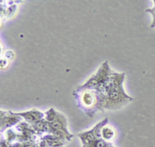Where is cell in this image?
I'll return each instance as SVG.
<instances>
[{
	"instance_id": "6da1fadb",
	"label": "cell",
	"mask_w": 155,
	"mask_h": 147,
	"mask_svg": "<svg viewBox=\"0 0 155 147\" xmlns=\"http://www.w3.org/2000/svg\"><path fill=\"white\" fill-rule=\"evenodd\" d=\"M124 78V73L113 71L108 82L101 89L94 91L98 97L101 111L119 109L133 100L123 88Z\"/></svg>"
},
{
	"instance_id": "7a4b0ae2",
	"label": "cell",
	"mask_w": 155,
	"mask_h": 147,
	"mask_svg": "<svg viewBox=\"0 0 155 147\" xmlns=\"http://www.w3.org/2000/svg\"><path fill=\"white\" fill-rule=\"evenodd\" d=\"M44 114L49 125V134L67 142L70 141L73 135L68 130L67 121L65 116L53 108L45 111Z\"/></svg>"
},
{
	"instance_id": "3957f363",
	"label": "cell",
	"mask_w": 155,
	"mask_h": 147,
	"mask_svg": "<svg viewBox=\"0 0 155 147\" xmlns=\"http://www.w3.org/2000/svg\"><path fill=\"white\" fill-rule=\"evenodd\" d=\"M78 106L90 117L101 111L98 97L94 91L76 88L73 93Z\"/></svg>"
},
{
	"instance_id": "277c9868",
	"label": "cell",
	"mask_w": 155,
	"mask_h": 147,
	"mask_svg": "<svg viewBox=\"0 0 155 147\" xmlns=\"http://www.w3.org/2000/svg\"><path fill=\"white\" fill-rule=\"evenodd\" d=\"M113 72V70L110 69L108 61L105 60L94 74L90 76L83 85L78 86L77 88L99 90L108 82Z\"/></svg>"
},
{
	"instance_id": "5b68a950",
	"label": "cell",
	"mask_w": 155,
	"mask_h": 147,
	"mask_svg": "<svg viewBox=\"0 0 155 147\" xmlns=\"http://www.w3.org/2000/svg\"><path fill=\"white\" fill-rule=\"evenodd\" d=\"M108 123V119L105 118L95 125L92 128L88 131L79 132L78 136L81 140L82 147L87 146L95 140L102 138L101 137V129L102 128Z\"/></svg>"
},
{
	"instance_id": "8992f818",
	"label": "cell",
	"mask_w": 155,
	"mask_h": 147,
	"mask_svg": "<svg viewBox=\"0 0 155 147\" xmlns=\"http://www.w3.org/2000/svg\"><path fill=\"white\" fill-rule=\"evenodd\" d=\"M0 115L1 133L18 125L22 120V118L18 115L16 113H13L12 111L1 110Z\"/></svg>"
},
{
	"instance_id": "52a82bcc",
	"label": "cell",
	"mask_w": 155,
	"mask_h": 147,
	"mask_svg": "<svg viewBox=\"0 0 155 147\" xmlns=\"http://www.w3.org/2000/svg\"><path fill=\"white\" fill-rule=\"evenodd\" d=\"M16 113L18 115L20 116L22 119H24L25 122L30 125L45 117L44 113L38 110L36 108H32L29 111Z\"/></svg>"
},
{
	"instance_id": "ba28073f",
	"label": "cell",
	"mask_w": 155,
	"mask_h": 147,
	"mask_svg": "<svg viewBox=\"0 0 155 147\" xmlns=\"http://www.w3.org/2000/svg\"><path fill=\"white\" fill-rule=\"evenodd\" d=\"M117 136L116 130L112 126L109 125H104L101 129V137L106 142L111 143Z\"/></svg>"
},
{
	"instance_id": "9c48e42d",
	"label": "cell",
	"mask_w": 155,
	"mask_h": 147,
	"mask_svg": "<svg viewBox=\"0 0 155 147\" xmlns=\"http://www.w3.org/2000/svg\"><path fill=\"white\" fill-rule=\"evenodd\" d=\"M154 7L151 9L149 8V9L146 10V11H148V12L151 13V15L153 17V22L151 25V27H155V1H154Z\"/></svg>"
},
{
	"instance_id": "30bf717a",
	"label": "cell",
	"mask_w": 155,
	"mask_h": 147,
	"mask_svg": "<svg viewBox=\"0 0 155 147\" xmlns=\"http://www.w3.org/2000/svg\"><path fill=\"white\" fill-rule=\"evenodd\" d=\"M104 147H115V146H114L111 144V143H108Z\"/></svg>"
}]
</instances>
